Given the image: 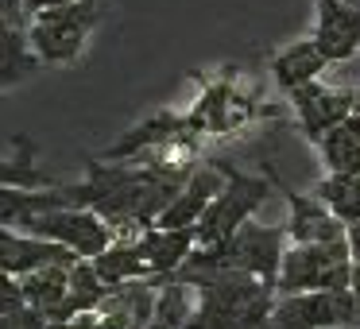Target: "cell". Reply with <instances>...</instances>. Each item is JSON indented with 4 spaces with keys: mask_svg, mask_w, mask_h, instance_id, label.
Listing matches in <instances>:
<instances>
[{
    "mask_svg": "<svg viewBox=\"0 0 360 329\" xmlns=\"http://www.w3.org/2000/svg\"><path fill=\"white\" fill-rule=\"evenodd\" d=\"M24 233L63 244V248H70L74 256H82V259H97L105 248H112V244L120 240L117 228H112L101 213L82 209V205H66V209L43 213V217H35Z\"/></svg>",
    "mask_w": 360,
    "mask_h": 329,
    "instance_id": "52a82bcc",
    "label": "cell"
},
{
    "mask_svg": "<svg viewBox=\"0 0 360 329\" xmlns=\"http://www.w3.org/2000/svg\"><path fill=\"white\" fill-rule=\"evenodd\" d=\"M314 43L329 63H349L360 51V8L345 0H318V16H314Z\"/></svg>",
    "mask_w": 360,
    "mask_h": 329,
    "instance_id": "4fadbf2b",
    "label": "cell"
},
{
    "mask_svg": "<svg viewBox=\"0 0 360 329\" xmlns=\"http://www.w3.org/2000/svg\"><path fill=\"white\" fill-rule=\"evenodd\" d=\"M360 321L352 290H298L275 298V329H329Z\"/></svg>",
    "mask_w": 360,
    "mask_h": 329,
    "instance_id": "ba28073f",
    "label": "cell"
},
{
    "mask_svg": "<svg viewBox=\"0 0 360 329\" xmlns=\"http://www.w3.org/2000/svg\"><path fill=\"white\" fill-rule=\"evenodd\" d=\"M256 117H264V105H256V93L236 86V78H217L202 89L198 105L190 109V124H194L198 140L213 136V140H225V136L248 128Z\"/></svg>",
    "mask_w": 360,
    "mask_h": 329,
    "instance_id": "8992f818",
    "label": "cell"
},
{
    "mask_svg": "<svg viewBox=\"0 0 360 329\" xmlns=\"http://www.w3.org/2000/svg\"><path fill=\"white\" fill-rule=\"evenodd\" d=\"M290 109H295V120L302 128V136L318 148L333 128H341L345 120L352 117V105H356V89H333L326 82H310V86L290 89Z\"/></svg>",
    "mask_w": 360,
    "mask_h": 329,
    "instance_id": "9c48e42d",
    "label": "cell"
},
{
    "mask_svg": "<svg viewBox=\"0 0 360 329\" xmlns=\"http://www.w3.org/2000/svg\"><path fill=\"white\" fill-rule=\"evenodd\" d=\"M70 271L74 264H51V267H39V271L24 275L20 279V290H24L27 306L43 310L51 321H66V302H70Z\"/></svg>",
    "mask_w": 360,
    "mask_h": 329,
    "instance_id": "e0dca14e",
    "label": "cell"
},
{
    "mask_svg": "<svg viewBox=\"0 0 360 329\" xmlns=\"http://www.w3.org/2000/svg\"><path fill=\"white\" fill-rule=\"evenodd\" d=\"M43 329H74V321H47Z\"/></svg>",
    "mask_w": 360,
    "mask_h": 329,
    "instance_id": "4dcf8cb0",
    "label": "cell"
},
{
    "mask_svg": "<svg viewBox=\"0 0 360 329\" xmlns=\"http://www.w3.org/2000/svg\"><path fill=\"white\" fill-rule=\"evenodd\" d=\"M12 148H16L20 155L4 159V171H0V186L55 190V179H51V174H43L39 167H35V143L27 140V136H16V140H12Z\"/></svg>",
    "mask_w": 360,
    "mask_h": 329,
    "instance_id": "7402d4cb",
    "label": "cell"
},
{
    "mask_svg": "<svg viewBox=\"0 0 360 329\" xmlns=\"http://www.w3.org/2000/svg\"><path fill=\"white\" fill-rule=\"evenodd\" d=\"M198 314V290L182 279H163L159 283V298H155V318L151 321H167L174 329H186V321Z\"/></svg>",
    "mask_w": 360,
    "mask_h": 329,
    "instance_id": "603a6c76",
    "label": "cell"
},
{
    "mask_svg": "<svg viewBox=\"0 0 360 329\" xmlns=\"http://www.w3.org/2000/svg\"><path fill=\"white\" fill-rule=\"evenodd\" d=\"M159 283L163 279H140V283H124V287H109L101 310H97L105 329H148L151 318H155Z\"/></svg>",
    "mask_w": 360,
    "mask_h": 329,
    "instance_id": "5bb4252c",
    "label": "cell"
},
{
    "mask_svg": "<svg viewBox=\"0 0 360 329\" xmlns=\"http://www.w3.org/2000/svg\"><path fill=\"white\" fill-rule=\"evenodd\" d=\"M89 171L82 182L63 186L70 205L94 209L117 228L120 240L155 228L163 209L179 198L186 179L198 167H155L140 163V159H124V163H109V159H89Z\"/></svg>",
    "mask_w": 360,
    "mask_h": 329,
    "instance_id": "6da1fadb",
    "label": "cell"
},
{
    "mask_svg": "<svg viewBox=\"0 0 360 329\" xmlns=\"http://www.w3.org/2000/svg\"><path fill=\"white\" fill-rule=\"evenodd\" d=\"M82 256H74L70 248L55 240H43V236L20 233V228H4L0 233V275H12V279H24V275L39 271L51 264H78Z\"/></svg>",
    "mask_w": 360,
    "mask_h": 329,
    "instance_id": "8fae6325",
    "label": "cell"
},
{
    "mask_svg": "<svg viewBox=\"0 0 360 329\" xmlns=\"http://www.w3.org/2000/svg\"><path fill=\"white\" fill-rule=\"evenodd\" d=\"M63 4H74V0H20L24 8V24H32L39 12H51V8H63Z\"/></svg>",
    "mask_w": 360,
    "mask_h": 329,
    "instance_id": "83f0119b",
    "label": "cell"
},
{
    "mask_svg": "<svg viewBox=\"0 0 360 329\" xmlns=\"http://www.w3.org/2000/svg\"><path fill=\"white\" fill-rule=\"evenodd\" d=\"M74 329H105V321H101V314H78Z\"/></svg>",
    "mask_w": 360,
    "mask_h": 329,
    "instance_id": "f1b7e54d",
    "label": "cell"
},
{
    "mask_svg": "<svg viewBox=\"0 0 360 329\" xmlns=\"http://www.w3.org/2000/svg\"><path fill=\"white\" fill-rule=\"evenodd\" d=\"M186 329H233V321H229L217 306H210V302L198 298V314L186 321Z\"/></svg>",
    "mask_w": 360,
    "mask_h": 329,
    "instance_id": "484cf974",
    "label": "cell"
},
{
    "mask_svg": "<svg viewBox=\"0 0 360 329\" xmlns=\"http://www.w3.org/2000/svg\"><path fill=\"white\" fill-rule=\"evenodd\" d=\"M287 248H290L287 225H256V221H248L229 240L213 244V248H194V256L179 271H248L256 279L279 287Z\"/></svg>",
    "mask_w": 360,
    "mask_h": 329,
    "instance_id": "7a4b0ae2",
    "label": "cell"
},
{
    "mask_svg": "<svg viewBox=\"0 0 360 329\" xmlns=\"http://www.w3.org/2000/svg\"><path fill=\"white\" fill-rule=\"evenodd\" d=\"M352 112H356V117H360V89H356V105H352Z\"/></svg>",
    "mask_w": 360,
    "mask_h": 329,
    "instance_id": "d6a6232c",
    "label": "cell"
},
{
    "mask_svg": "<svg viewBox=\"0 0 360 329\" xmlns=\"http://www.w3.org/2000/svg\"><path fill=\"white\" fill-rule=\"evenodd\" d=\"M39 66L43 63H39V55L32 51L27 27L4 20V24H0V82H4V89L20 86V82H24L27 74H35Z\"/></svg>",
    "mask_w": 360,
    "mask_h": 329,
    "instance_id": "ac0fdd59",
    "label": "cell"
},
{
    "mask_svg": "<svg viewBox=\"0 0 360 329\" xmlns=\"http://www.w3.org/2000/svg\"><path fill=\"white\" fill-rule=\"evenodd\" d=\"M345 128H349V132H352V136H356V140H360V117H356V112H352V117L345 120Z\"/></svg>",
    "mask_w": 360,
    "mask_h": 329,
    "instance_id": "f546056e",
    "label": "cell"
},
{
    "mask_svg": "<svg viewBox=\"0 0 360 329\" xmlns=\"http://www.w3.org/2000/svg\"><path fill=\"white\" fill-rule=\"evenodd\" d=\"M101 16H105V0H74V4H63V8L39 12V16L27 24L32 51L39 55L43 66L78 63V58L86 55Z\"/></svg>",
    "mask_w": 360,
    "mask_h": 329,
    "instance_id": "3957f363",
    "label": "cell"
},
{
    "mask_svg": "<svg viewBox=\"0 0 360 329\" xmlns=\"http://www.w3.org/2000/svg\"><path fill=\"white\" fill-rule=\"evenodd\" d=\"M329 66H333V63L321 55V47L314 43V35H310V39L287 43L283 51H275V55H271V74H275V82H279L283 93H290V89H298V86H310V82H318L321 74L329 70Z\"/></svg>",
    "mask_w": 360,
    "mask_h": 329,
    "instance_id": "2e32d148",
    "label": "cell"
},
{
    "mask_svg": "<svg viewBox=\"0 0 360 329\" xmlns=\"http://www.w3.org/2000/svg\"><path fill=\"white\" fill-rule=\"evenodd\" d=\"M109 295V283L97 275L94 259H78L70 271V302H66V321H74L78 314H97Z\"/></svg>",
    "mask_w": 360,
    "mask_h": 329,
    "instance_id": "44dd1931",
    "label": "cell"
},
{
    "mask_svg": "<svg viewBox=\"0 0 360 329\" xmlns=\"http://www.w3.org/2000/svg\"><path fill=\"white\" fill-rule=\"evenodd\" d=\"M329 329H360V321H349V325H329Z\"/></svg>",
    "mask_w": 360,
    "mask_h": 329,
    "instance_id": "1f68e13d",
    "label": "cell"
},
{
    "mask_svg": "<svg viewBox=\"0 0 360 329\" xmlns=\"http://www.w3.org/2000/svg\"><path fill=\"white\" fill-rule=\"evenodd\" d=\"M349 244H352V298H356V314H360V228H349Z\"/></svg>",
    "mask_w": 360,
    "mask_h": 329,
    "instance_id": "4316f807",
    "label": "cell"
},
{
    "mask_svg": "<svg viewBox=\"0 0 360 329\" xmlns=\"http://www.w3.org/2000/svg\"><path fill=\"white\" fill-rule=\"evenodd\" d=\"M217 167L225 171V190L213 198L205 217L198 221V248H213L233 233H240L275 190L267 174H244L240 167L225 163V159H217Z\"/></svg>",
    "mask_w": 360,
    "mask_h": 329,
    "instance_id": "277c9868",
    "label": "cell"
},
{
    "mask_svg": "<svg viewBox=\"0 0 360 329\" xmlns=\"http://www.w3.org/2000/svg\"><path fill=\"white\" fill-rule=\"evenodd\" d=\"M140 256L155 271V279H171L198 248V228H148V233L132 236Z\"/></svg>",
    "mask_w": 360,
    "mask_h": 329,
    "instance_id": "9a60e30c",
    "label": "cell"
},
{
    "mask_svg": "<svg viewBox=\"0 0 360 329\" xmlns=\"http://www.w3.org/2000/svg\"><path fill=\"white\" fill-rule=\"evenodd\" d=\"M97 275H101L109 287H124V283H140V279H155V271L148 267V259L140 256L136 240H117L112 248H105L94 259Z\"/></svg>",
    "mask_w": 360,
    "mask_h": 329,
    "instance_id": "d6986e66",
    "label": "cell"
},
{
    "mask_svg": "<svg viewBox=\"0 0 360 329\" xmlns=\"http://www.w3.org/2000/svg\"><path fill=\"white\" fill-rule=\"evenodd\" d=\"M279 295L298 290H352V244L349 236L321 244H290L279 271Z\"/></svg>",
    "mask_w": 360,
    "mask_h": 329,
    "instance_id": "5b68a950",
    "label": "cell"
},
{
    "mask_svg": "<svg viewBox=\"0 0 360 329\" xmlns=\"http://www.w3.org/2000/svg\"><path fill=\"white\" fill-rule=\"evenodd\" d=\"M345 4H352V8H360V0H345Z\"/></svg>",
    "mask_w": 360,
    "mask_h": 329,
    "instance_id": "836d02e7",
    "label": "cell"
},
{
    "mask_svg": "<svg viewBox=\"0 0 360 329\" xmlns=\"http://www.w3.org/2000/svg\"><path fill=\"white\" fill-rule=\"evenodd\" d=\"M264 174L271 179V186L287 198V213H290L287 217V236H290V244H321V240H341V236H349V228L329 213V205L321 202V198L290 190L271 163H264Z\"/></svg>",
    "mask_w": 360,
    "mask_h": 329,
    "instance_id": "30bf717a",
    "label": "cell"
},
{
    "mask_svg": "<svg viewBox=\"0 0 360 329\" xmlns=\"http://www.w3.org/2000/svg\"><path fill=\"white\" fill-rule=\"evenodd\" d=\"M47 314L43 310H35V306H16V310H4L0 314V329H43L47 325Z\"/></svg>",
    "mask_w": 360,
    "mask_h": 329,
    "instance_id": "d4e9b609",
    "label": "cell"
},
{
    "mask_svg": "<svg viewBox=\"0 0 360 329\" xmlns=\"http://www.w3.org/2000/svg\"><path fill=\"white\" fill-rule=\"evenodd\" d=\"M318 155L329 174H360V140L345 124L318 143Z\"/></svg>",
    "mask_w": 360,
    "mask_h": 329,
    "instance_id": "cb8c5ba5",
    "label": "cell"
},
{
    "mask_svg": "<svg viewBox=\"0 0 360 329\" xmlns=\"http://www.w3.org/2000/svg\"><path fill=\"white\" fill-rule=\"evenodd\" d=\"M225 190V171L213 163H202L194 174L186 179V186L179 190L171 205L163 209V217L155 221V228H198V221L205 217V209L213 205V198Z\"/></svg>",
    "mask_w": 360,
    "mask_h": 329,
    "instance_id": "7c38bea8",
    "label": "cell"
},
{
    "mask_svg": "<svg viewBox=\"0 0 360 329\" xmlns=\"http://www.w3.org/2000/svg\"><path fill=\"white\" fill-rule=\"evenodd\" d=\"M314 198H321L345 228H360V174L326 171V179H318V186H314Z\"/></svg>",
    "mask_w": 360,
    "mask_h": 329,
    "instance_id": "ffe728a7",
    "label": "cell"
}]
</instances>
